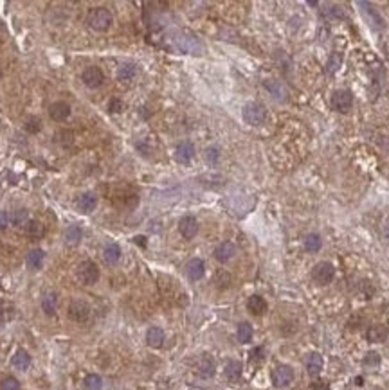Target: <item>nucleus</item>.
<instances>
[{
	"mask_svg": "<svg viewBox=\"0 0 389 390\" xmlns=\"http://www.w3.org/2000/svg\"><path fill=\"white\" fill-rule=\"evenodd\" d=\"M330 104H332V108L335 112H339V114H348L351 106H353V94L346 88H339L335 90L332 97H330Z\"/></svg>",
	"mask_w": 389,
	"mask_h": 390,
	"instance_id": "nucleus-1",
	"label": "nucleus"
},
{
	"mask_svg": "<svg viewBox=\"0 0 389 390\" xmlns=\"http://www.w3.org/2000/svg\"><path fill=\"white\" fill-rule=\"evenodd\" d=\"M242 115H243V121L247 124H250V126H259V124L265 121V117H267V110H265V106L261 103L252 101V103L245 104Z\"/></svg>",
	"mask_w": 389,
	"mask_h": 390,
	"instance_id": "nucleus-2",
	"label": "nucleus"
},
{
	"mask_svg": "<svg viewBox=\"0 0 389 390\" xmlns=\"http://www.w3.org/2000/svg\"><path fill=\"white\" fill-rule=\"evenodd\" d=\"M114 18H112V13L105 7H96V9L90 11L89 15V25L94 31H106L112 25Z\"/></svg>",
	"mask_w": 389,
	"mask_h": 390,
	"instance_id": "nucleus-3",
	"label": "nucleus"
},
{
	"mask_svg": "<svg viewBox=\"0 0 389 390\" xmlns=\"http://www.w3.org/2000/svg\"><path fill=\"white\" fill-rule=\"evenodd\" d=\"M334 277H335V268H334V264L328 261H321L312 268V279H314L319 286L330 284V282L334 281Z\"/></svg>",
	"mask_w": 389,
	"mask_h": 390,
	"instance_id": "nucleus-4",
	"label": "nucleus"
},
{
	"mask_svg": "<svg viewBox=\"0 0 389 390\" xmlns=\"http://www.w3.org/2000/svg\"><path fill=\"white\" fill-rule=\"evenodd\" d=\"M78 279L83 284H87V286L96 284L97 279H99V268H97V264L92 261H83L78 266Z\"/></svg>",
	"mask_w": 389,
	"mask_h": 390,
	"instance_id": "nucleus-5",
	"label": "nucleus"
},
{
	"mask_svg": "<svg viewBox=\"0 0 389 390\" xmlns=\"http://www.w3.org/2000/svg\"><path fill=\"white\" fill-rule=\"evenodd\" d=\"M67 315L72 322L85 324L90 318V306L83 301H72L67 307Z\"/></svg>",
	"mask_w": 389,
	"mask_h": 390,
	"instance_id": "nucleus-6",
	"label": "nucleus"
},
{
	"mask_svg": "<svg viewBox=\"0 0 389 390\" xmlns=\"http://www.w3.org/2000/svg\"><path fill=\"white\" fill-rule=\"evenodd\" d=\"M81 79L89 88H99L101 85L105 83V74L99 67H87L81 74Z\"/></svg>",
	"mask_w": 389,
	"mask_h": 390,
	"instance_id": "nucleus-7",
	"label": "nucleus"
},
{
	"mask_svg": "<svg viewBox=\"0 0 389 390\" xmlns=\"http://www.w3.org/2000/svg\"><path fill=\"white\" fill-rule=\"evenodd\" d=\"M292 380H294V371L289 365H278L272 371V383H274V387H280V389L289 387L292 383Z\"/></svg>",
	"mask_w": 389,
	"mask_h": 390,
	"instance_id": "nucleus-8",
	"label": "nucleus"
},
{
	"mask_svg": "<svg viewBox=\"0 0 389 390\" xmlns=\"http://www.w3.org/2000/svg\"><path fill=\"white\" fill-rule=\"evenodd\" d=\"M177 47H179V50L188 52V54H200V50H202L200 42L191 35L179 36V38H177Z\"/></svg>",
	"mask_w": 389,
	"mask_h": 390,
	"instance_id": "nucleus-9",
	"label": "nucleus"
},
{
	"mask_svg": "<svg viewBox=\"0 0 389 390\" xmlns=\"http://www.w3.org/2000/svg\"><path fill=\"white\" fill-rule=\"evenodd\" d=\"M194 157V146L190 140H182L175 148V160L179 164H190Z\"/></svg>",
	"mask_w": 389,
	"mask_h": 390,
	"instance_id": "nucleus-10",
	"label": "nucleus"
},
{
	"mask_svg": "<svg viewBox=\"0 0 389 390\" xmlns=\"http://www.w3.org/2000/svg\"><path fill=\"white\" fill-rule=\"evenodd\" d=\"M179 230L184 239H193L198 234V221L193 216H184L179 221Z\"/></svg>",
	"mask_w": 389,
	"mask_h": 390,
	"instance_id": "nucleus-11",
	"label": "nucleus"
},
{
	"mask_svg": "<svg viewBox=\"0 0 389 390\" xmlns=\"http://www.w3.org/2000/svg\"><path fill=\"white\" fill-rule=\"evenodd\" d=\"M236 254V247L231 241H224L220 243L218 247L215 248V259L218 262H227L231 261Z\"/></svg>",
	"mask_w": 389,
	"mask_h": 390,
	"instance_id": "nucleus-12",
	"label": "nucleus"
},
{
	"mask_svg": "<svg viewBox=\"0 0 389 390\" xmlns=\"http://www.w3.org/2000/svg\"><path fill=\"white\" fill-rule=\"evenodd\" d=\"M186 273H188V277H190L191 281H200V279L204 277V273H205L204 261H202V259H198V257L191 259V261L186 264Z\"/></svg>",
	"mask_w": 389,
	"mask_h": 390,
	"instance_id": "nucleus-13",
	"label": "nucleus"
},
{
	"mask_svg": "<svg viewBox=\"0 0 389 390\" xmlns=\"http://www.w3.org/2000/svg\"><path fill=\"white\" fill-rule=\"evenodd\" d=\"M49 115L52 121L60 123V121H65V119L70 115V106L65 101H56L49 106Z\"/></svg>",
	"mask_w": 389,
	"mask_h": 390,
	"instance_id": "nucleus-14",
	"label": "nucleus"
},
{
	"mask_svg": "<svg viewBox=\"0 0 389 390\" xmlns=\"http://www.w3.org/2000/svg\"><path fill=\"white\" fill-rule=\"evenodd\" d=\"M265 88L269 90V94L274 99H278V101H285L287 95H289L287 87H285L281 81H278V79H267V81H265Z\"/></svg>",
	"mask_w": 389,
	"mask_h": 390,
	"instance_id": "nucleus-15",
	"label": "nucleus"
},
{
	"mask_svg": "<svg viewBox=\"0 0 389 390\" xmlns=\"http://www.w3.org/2000/svg\"><path fill=\"white\" fill-rule=\"evenodd\" d=\"M215 361L211 360L209 356H202L198 360V363H196V374L200 376V378H204V380H209V378H213L215 376Z\"/></svg>",
	"mask_w": 389,
	"mask_h": 390,
	"instance_id": "nucleus-16",
	"label": "nucleus"
},
{
	"mask_svg": "<svg viewBox=\"0 0 389 390\" xmlns=\"http://www.w3.org/2000/svg\"><path fill=\"white\" fill-rule=\"evenodd\" d=\"M323 365H324V361H323V356H321L319 352L308 354V358H306V371H308V374L312 376V378L321 374Z\"/></svg>",
	"mask_w": 389,
	"mask_h": 390,
	"instance_id": "nucleus-17",
	"label": "nucleus"
},
{
	"mask_svg": "<svg viewBox=\"0 0 389 390\" xmlns=\"http://www.w3.org/2000/svg\"><path fill=\"white\" fill-rule=\"evenodd\" d=\"M164 331L160 329V327L153 326L148 329V333H146V344L150 347H153V349H159V347H162V344H164Z\"/></svg>",
	"mask_w": 389,
	"mask_h": 390,
	"instance_id": "nucleus-18",
	"label": "nucleus"
},
{
	"mask_svg": "<svg viewBox=\"0 0 389 390\" xmlns=\"http://www.w3.org/2000/svg\"><path fill=\"white\" fill-rule=\"evenodd\" d=\"M267 301H265L263 297H259V295H252L247 301V309H249L252 315H256V316H261L263 315L265 311H267Z\"/></svg>",
	"mask_w": 389,
	"mask_h": 390,
	"instance_id": "nucleus-19",
	"label": "nucleus"
},
{
	"mask_svg": "<svg viewBox=\"0 0 389 390\" xmlns=\"http://www.w3.org/2000/svg\"><path fill=\"white\" fill-rule=\"evenodd\" d=\"M44 250L42 248H35V250H31L29 254H27V257H25V262H27V268L29 270H40L42 264H44Z\"/></svg>",
	"mask_w": 389,
	"mask_h": 390,
	"instance_id": "nucleus-20",
	"label": "nucleus"
},
{
	"mask_svg": "<svg viewBox=\"0 0 389 390\" xmlns=\"http://www.w3.org/2000/svg\"><path fill=\"white\" fill-rule=\"evenodd\" d=\"M56 307H58V295L54 292L45 293L42 297V309L47 316H52L56 313Z\"/></svg>",
	"mask_w": 389,
	"mask_h": 390,
	"instance_id": "nucleus-21",
	"label": "nucleus"
},
{
	"mask_svg": "<svg viewBox=\"0 0 389 390\" xmlns=\"http://www.w3.org/2000/svg\"><path fill=\"white\" fill-rule=\"evenodd\" d=\"M103 257H105L106 264H117L121 259V247L117 243H108L103 250Z\"/></svg>",
	"mask_w": 389,
	"mask_h": 390,
	"instance_id": "nucleus-22",
	"label": "nucleus"
},
{
	"mask_svg": "<svg viewBox=\"0 0 389 390\" xmlns=\"http://www.w3.org/2000/svg\"><path fill=\"white\" fill-rule=\"evenodd\" d=\"M11 365L15 367V369H18V371H25V369L31 365L29 352L24 351V349H18V351L15 352V356L11 358Z\"/></svg>",
	"mask_w": 389,
	"mask_h": 390,
	"instance_id": "nucleus-23",
	"label": "nucleus"
},
{
	"mask_svg": "<svg viewBox=\"0 0 389 390\" xmlns=\"http://www.w3.org/2000/svg\"><path fill=\"white\" fill-rule=\"evenodd\" d=\"M78 205H80L81 211H85V213H92L97 205V196L94 193H83L78 200Z\"/></svg>",
	"mask_w": 389,
	"mask_h": 390,
	"instance_id": "nucleus-24",
	"label": "nucleus"
},
{
	"mask_svg": "<svg viewBox=\"0 0 389 390\" xmlns=\"http://www.w3.org/2000/svg\"><path fill=\"white\" fill-rule=\"evenodd\" d=\"M321 247H323V239H321L319 234H308V236L304 237V250L310 254H315L319 252Z\"/></svg>",
	"mask_w": 389,
	"mask_h": 390,
	"instance_id": "nucleus-25",
	"label": "nucleus"
},
{
	"mask_svg": "<svg viewBox=\"0 0 389 390\" xmlns=\"http://www.w3.org/2000/svg\"><path fill=\"white\" fill-rule=\"evenodd\" d=\"M224 372H225V378H227V380L238 381L240 378H242V363H240V361H236V360L227 361V365H225Z\"/></svg>",
	"mask_w": 389,
	"mask_h": 390,
	"instance_id": "nucleus-26",
	"label": "nucleus"
},
{
	"mask_svg": "<svg viewBox=\"0 0 389 390\" xmlns=\"http://www.w3.org/2000/svg\"><path fill=\"white\" fill-rule=\"evenodd\" d=\"M236 336H238L240 344H249L252 340V336H254V329H252V326H250L249 322H242L238 326Z\"/></svg>",
	"mask_w": 389,
	"mask_h": 390,
	"instance_id": "nucleus-27",
	"label": "nucleus"
},
{
	"mask_svg": "<svg viewBox=\"0 0 389 390\" xmlns=\"http://www.w3.org/2000/svg\"><path fill=\"white\" fill-rule=\"evenodd\" d=\"M137 76V67L134 63H125L121 65L119 70H117V79L126 83V81H132V79Z\"/></svg>",
	"mask_w": 389,
	"mask_h": 390,
	"instance_id": "nucleus-28",
	"label": "nucleus"
},
{
	"mask_svg": "<svg viewBox=\"0 0 389 390\" xmlns=\"http://www.w3.org/2000/svg\"><path fill=\"white\" fill-rule=\"evenodd\" d=\"M27 236L33 237V239H42L45 236V225L40 221H36V219L29 221L27 223Z\"/></svg>",
	"mask_w": 389,
	"mask_h": 390,
	"instance_id": "nucleus-29",
	"label": "nucleus"
},
{
	"mask_svg": "<svg viewBox=\"0 0 389 390\" xmlns=\"http://www.w3.org/2000/svg\"><path fill=\"white\" fill-rule=\"evenodd\" d=\"M388 336V329L384 326H371L368 329V340L377 344V342H384Z\"/></svg>",
	"mask_w": 389,
	"mask_h": 390,
	"instance_id": "nucleus-30",
	"label": "nucleus"
},
{
	"mask_svg": "<svg viewBox=\"0 0 389 390\" xmlns=\"http://www.w3.org/2000/svg\"><path fill=\"white\" fill-rule=\"evenodd\" d=\"M9 219L15 227H25L29 223V213H27V209H18V211L11 214Z\"/></svg>",
	"mask_w": 389,
	"mask_h": 390,
	"instance_id": "nucleus-31",
	"label": "nucleus"
},
{
	"mask_svg": "<svg viewBox=\"0 0 389 390\" xmlns=\"http://www.w3.org/2000/svg\"><path fill=\"white\" fill-rule=\"evenodd\" d=\"M24 128L25 131H29V133H38L42 130V119L36 117V115H29V117H25L24 121Z\"/></svg>",
	"mask_w": 389,
	"mask_h": 390,
	"instance_id": "nucleus-32",
	"label": "nucleus"
},
{
	"mask_svg": "<svg viewBox=\"0 0 389 390\" xmlns=\"http://www.w3.org/2000/svg\"><path fill=\"white\" fill-rule=\"evenodd\" d=\"M103 387V380L97 374H89L85 378V389L87 390H101Z\"/></svg>",
	"mask_w": 389,
	"mask_h": 390,
	"instance_id": "nucleus-33",
	"label": "nucleus"
},
{
	"mask_svg": "<svg viewBox=\"0 0 389 390\" xmlns=\"http://www.w3.org/2000/svg\"><path fill=\"white\" fill-rule=\"evenodd\" d=\"M204 158L209 166H215V164H218V160H220V149L216 148V146H209V148L205 149Z\"/></svg>",
	"mask_w": 389,
	"mask_h": 390,
	"instance_id": "nucleus-34",
	"label": "nucleus"
},
{
	"mask_svg": "<svg viewBox=\"0 0 389 390\" xmlns=\"http://www.w3.org/2000/svg\"><path fill=\"white\" fill-rule=\"evenodd\" d=\"M0 390H20V381L13 376H7L0 381Z\"/></svg>",
	"mask_w": 389,
	"mask_h": 390,
	"instance_id": "nucleus-35",
	"label": "nucleus"
},
{
	"mask_svg": "<svg viewBox=\"0 0 389 390\" xmlns=\"http://www.w3.org/2000/svg\"><path fill=\"white\" fill-rule=\"evenodd\" d=\"M340 61H342V56L337 54V52H335L334 56H330L328 63H326V72H328V74H335V72L339 70Z\"/></svg>",
	"mask_w": 389,
	"mask_h": 390,
	"instance_id": "nucleus-36",
	"label": "nucleus"
},
{
	"mask_svg": "<svg viewBox=\"0 0 389 390\" xmlns=\"http://www.w3.org/2000/svg\"><path fill=\"white\" fill-rule=\"evenodd\" d=\"M65 237H67V241L69 243H78L81 239V228L78 227V225H72V227L67 230Z\"/></svg>",
	"mask_w": 389,
	"mask_h": 390,
	"instance_id": "nucleus-37",
	"label": "nucleus"
},
{
	"mask_svg": "<svg viewBox=\"0 0 389 390\" xmlns=\"http://www.w3.org/2000/svg\"><path fill=\"white\" fill-rule=\"evenodd\" d=\"M362 363H364V365H368V367H377L380 363V356L377 354V352H368V354H366V358H364V361H362Z\"/></svg>",
	"mask_w": 389,
	"mask_h": 390,
	"instance_id": "nucleus-38",
	"label": "nucleus"
},
{
	"mask_svg": "<svg viewBox=\"0 0 389 390\" xmlns=\"http://www.w3.org/2000/svg\"><path fill=\"white\" fill-rule=\"evenodd\" d=\"M110 112H114V114H119V112H123L125 110V104H123V101H119V99H112L108 104Z\"/></svg>",
	"mask_w": 389,
	"mask_h": 390,
	"instance_id": "nucleus-39",
	"label": "nucleus"
},
{
	"mask_svg": "<svg viewBox=\"0 0 389 390\" xmlns=\"http://www.w3.org/2000/svg\"><path fill=\"white\" fill-rule=\"evenodd\" d=\"M7 223H9V214L5 213V211H0V230H5Z\"/></svg>",
	"mask_w": 389,
	"mask_h": 390,
	"instance_id": "nucleus-40",
	"label": "nucleus"
},
{
	"mask_svg": "<svg viewBox=\"0 0 389 390\" xmlns=\"http://www.w3.org/2000/svg\"><path fill=\"white\" fill-rule=\"evenodd\" d=\"M384 236L389 239V219L386 221V225H384Z\"/></svg>",
	"mask_w": 389,
	"mask_h": 390,
	"instance_id": "nucleus-41",
	"label": "nucleus"
},
{
	"mask_svg": "<svg viewBox=\"0 0 389 390\" xmlns=\"http://www.w3.org/2000/svg\"><path fill=\"white\" fill-rule=\"evenodd\" d=\"M135 243H139V245H143V247L146 245V243H145V237H141V236L135 237Z\"/></svg>",
	"mask_w": 389,
	"mask_h": 390,
	"instance_id": "nucleus-42",
	"label": "nucleus"
}]
</instances>
